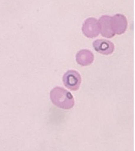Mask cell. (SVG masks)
<instances>
[{"label": "cell", "mask_w": 135, "mask_h": 151, "mask_svg": "<svg viewBox=\"0 0 135 151\" xmlns=\"http://www.w3.org/2000/svg\"><path fill=\"white\" fill-rule=\"evenodd\" d=\"M50 98L53 104L64 110L71 109L74 105V99L71 93L61 87H56L51 91Z\"/></svg>", "instance_id": "6da1fadb"}, {"label": "cell", "mask_w": 135, "mask_h": 151, "mask_svg": "<svg viewBox=\"0 0 135 151\" xmlns=\"http://www.w3.org/2000/svg\"><path fill=\"white\" fill-rule=\"evenodd\" d=\"M64 84L69 90L76 91L79 90L82 82L81 75L74 70H70L65 73L63 77Z\"/></svg>", "instance_id": "7a4b0ae2"}, {"label": "cell", "mask_w": 135, "mask_h": 151, "mask_svg": "<svg viewBox=\"0 0 135 151\" xmlns=\"http://www.w3.org/2000/svg\"><path fill=\"white\" fill-rule=\"evenodd\" d=\"M82 32L89 38L98 37L100 33L99 25L97 20L95 18H89L84 21L82 27Z\"/></svg>", "instance_id": "3957f363"}, {"label": "cell", "mask_w": 135, "mask_h": 151, "mask_svg": "<svg viewBox=\"0 0 135 151\" xmlns=\"http://www.w3.org/2000/svg\"><path fill=\"white\" fill-rule=\"evenodd\" d=\"M111 25L114 34L117 35L124 34L128 26L126 17L122 14H116L111 17Z\"/></svg>", "instance_id": "277c9868"}, {"label": "cell", "mask_w": 135, "mask_h": 151, "mask_svg": "<svg viewBox=\"0 0 135 151\" xmlns=\"http://www.w3.org/2000/svg\"><path fill=\"white\" fill-rule=\"evenodd\" d=\"M100 32L104 37L112 38L115 35L112 30L111 25V17L109 16H102L98 22Z\"/></svg>", "instance_id": "5b68a950"}, {"label": "cell", "mask_w": 135, "mask_h": 151, "mask_svg": "<svg viewBox=\"0 0 135 151\" xmlns=\"http://www.w3.org/2000/svg\"><path fill=\"white\" fill-rule=\"evenodd\" d=\"M93 46L95 51L105 55L112 54L114 50V45L109 40H97L93 42Z\"/></svg>", "instance_id": "8992f818"}, {"label": "cell", "mask_w": 135, "mask_h": 151, "mask_svg": "<svg viewBox=\"0 0 135 151\" xmlns=\"http://www.w3.org/2000/svg\"><path fill=\"white\" fill-rule=\"evenodd\" d=\"M94 59L93 53L88 50H82L76 55V61L81 66H86L91 64Z\"/></svg>", "instance_id": "52a82bcc"}]
</instances>
